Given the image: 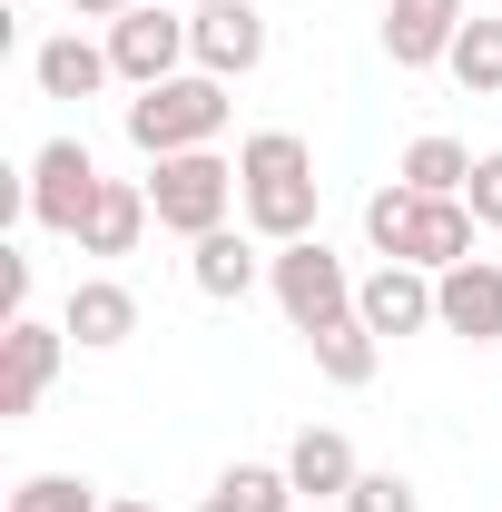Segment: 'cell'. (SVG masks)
I'll return each mask as SVG.
<instances>
[{"instance_id":"8992f818","label":"cell","mask_w":502,"mask_h":512,"mask_svg":"<svg viewBox=\"0 0 502 512\" xmlns=\"http://www.w3.org/2000/svg\"><path fill=\"white\" fill-rule=\"evenodd\" d=\"M30 227H50V237H79V217H89V197L109 188L99 178V158H89V138H50L40 158H30Z\"/></svg>"},{"instance_id":"5b68a950","label":"cell","mask_w":502,"mask_h":512,"mask_svg":"<svg viewBox=\"0 0 502 512\" xmlns=\"http://www.w3.org/2000/svg\"><path fill=\"white\" fill-rule=\"evenodd\" d=\"M355 266L325 247V237H296V247H266V296L286 306V325L296 335H315V325H335V316H355Z\"/></svg>"},{"instance_id":"3957f363","label":"cell","mask_w":502,"mask_h":512,"mask_svg":"<svg viewBox=\"0 0 502 512\" xmlns=\"http://www.w3.org/2000/svg\"><path fill=\"white\" fill-rule=\"evenodd\" d=\"M217 138H227V79H207V69H178V79L128 99V148L138 158H188V148H217Z\"/></svg>"},{"instance_id":"d4e9b609","label":"cell","mask_w":502,"mask_h":512,"mask_svg":"<svg viewBox=\"0 0 502 512\" xmlns=\"http://www.w3.org/2000/svg\"><path fill=\"white\" fill-rule=\"evenodd\" d=\"M69 10H79V20H128L138 0H69Z\"/></svg>"},{"instance_id":"5bb4252c","label":"cell","mask_w":502,"mask_h":512,"mask_svg":"<svg viewBox=\"0 0 502 512\" xmlns=\"http://www.w3.org/2000/svg\"><path fill=\"white\" fill-rule=\"evenodd\" d=\"M60 325H69V345L109 355V345L138 335V296H128L119 276H79V286H69V306H60Z\"/></svg>"},{"instance_id":"484cf974","label":"cell","mask_w":502,"mask_h":512,"mask_svg":"<svg viewBox=\"0 0 502 512\" xmlns=\"http://www.w3.org/2000/svg\"><path fill=\"white\" fill-rule=\"evenodd\" d=\"M99 512H158V503H138V493H119V503H99Z\"/></svg>"},{"instance_id":"d6986e66","label":"cell","mask_w":502,"mask_h":512,"mask_svg":"<svg viewBox=\"0 0 502 512\" xmlns=\"http://www.w3.org/2000/svg\"><path fill=\"white\" fill-rule=\"evenodd\" d=\"M197 512H296V483H286V463H227Z\"/></svg>"},{"instance_id":"52a82bcc","label":"cell","mask_w":502,"mask_h":512,"mask_svg":"<svg viewBox=\"0 0 502 512\" xmlns=\"http://www.w3.org/2000/svg\"><path fill=\"white\" fill-rule=\"evenodd\" d=\"M60 355H69V325L10 316V335H0V424H20V414H40V394L60 384Z\"/></svg>"},{"instance_id":"603a6c76","label":"cell","mask_w":502,"mask_h":512,"mask_svg":"<svg viewBox=\"0 0 502 512\" xmlns=\"http://www.w3.org/2000/svg\"><path fill=\"white\" fill-rule=\"evenodd\" d=\"M345 512H424V493H414L404 473H355V493H345Z\"/></svg>"},{"instance_id":"30bf717a","label":"cell","mask_w":502,"mask_h":512,"mask_svg":"<svg viewBox=\"0 0 502 512\" xmlns=\"http://www.w3.org/2000/svg\"><path fill=\"white\" fill-rule=\"evenodd\" d=\"M473 0H384V60L394 69H443L463 40Z\"/></svg>"},{"instance_id":"44dd1931","label":"cell","mask_w":502,"mask_h":512,"mask_svg":"<svg viewBox=\"0 0 502 512\" xmlns=\"http://www.w3.org/2000/svg\"><path fill=\"white\" fill-rule=\"evenodd\" d=\"M453 79H463V89H473V99H502V20H483V10H473V20H463V40H453Z\"/></svg>"},{"instance_id":"6da1fadb","label":"cell","mask_w":502,"mask_h":512,"mask_svg":"<svg viewBox=\"0 0 502 512\" xmlns=\"http://www.w3.org/2000/svg\"><path fill=\"white\" fill-rule=\"evenodd\" d=\"M315 197H325V178H315V148L296 128H256L237 148V217H247V237H266V247L315 237Z\"/></svg>"},{"instance_id":"e0dca14e","label":"cell","mask_w":502,"mask_h":512,"mask_svg":"<svg viewBox=\"0 0 502 512\" xmlns=\"http://www.w3.org/2000/svg\"><path fill=\"white\" fill-rule=\"evenodd\" d=\"M148 178H109V188L89 197V217H79V256H128L138 237H148Z\"/></svg>"},{"instance_id":"ffe728a7","label":"cell","mask_w":502,"mask_h":512,"mask_svg":"<svg viewBox=\"0 0 502 512\" xmlns=\"http://www.w3.org/2000/svg\"><path fill=\"white\" fill-rule=\"evenodd\" d=\"M394 178L424 188V197H463V188H473V148H463V138H414Z\"/></svg>"},{"instance_id":"8fae6325","label":"cell","mask_w":502,"mask_h":512,"mask_svg":"<svg viewBox=\"0 0 502 512\" xmlns=\"http://www.w3.org/2000/svg\"><path fill=\"white\" fill-rule=\"evenodd\" d=\"M188 60L207 79H247L266 60V20H256V0H217V10H188Z\"/></svg>"},{"instance_id":"ba28073f","label":"cell","mask_w":502,"mask_h":512,"mask_svg":"<svg viewBox=\"0 0 502 512\" xmlns=\"http://www.w3.org/2000/svg\"><path fill=\"white\" fill-rule=\"evenodd\" d=\"M109 69H119L128 89H158V79H178V69H188V20L138 0L128 20H109Z\"/></svg>"},{"instance_id":"ac0fdd59","label":"cell","mask_w":502,"mask_h":512,"mask_svg":"<svg viewBox=\"0 0 502 512\" xmlns=\"http://www.w3.org/2000/svg\"><path fill=\"white\" fill-rule=\"evenodd\" d=\"M306 355H315V375H325V384H345V394H355V384H375L384 335H375L365 316H335V325H315V335H306Z\"/></svg>"},{"instance_id":"7402d4cb","label":"cell","mask_w":502,"mask_h":512,"mask_svg":"<svg viewBox=\"0 0 502 512\" xmlns=\"http://www.w3.org/2000/svg\"><path fill=\"white\" fill-rule=\"evenodd\" d=\"M109 493L99 483H79V473H30V483H10V503L0 512H99Z\"/></svg>"},{"instance_id":"cb8c5ba5","label":"cell","mask_w":502,"mask_h":512,"mask_svg":"<svg viewBox=\"0 0 502 512\" xmlns=\"http://www.w3.org/2000/svg\"><path fill=\"white\" fill-rule=\"evenodd\" d=\"M463 207H473V227H502V148H483V158H473V188H463Z\"/></svg>"},{"instance_id":"4316f807","label":"cell","mask_w":502,"mask_h":512,"mask_svg":"<svg viewBox=\"0 0 502 512\" xmlns=\"http://www.w3.org/2000/svg\"><path fill=\"white\" fill-rule=\"evenodd\" d=\"M10 10H30V0H10Z\"/></svg>"},{"instance_id":"9a60e30c","label":"cell","mask_w":502,"mask_h":512,"mask_svg":"<svg viewBox=\"0 0 502 512\" xmlns=\"http://www.w3.org/2000/svg\"><path fill=\"white\" fill-rule=\"evenodd\" d=\"M188 286L207 296V306H237V296H256V286H266V256H256V237H237V227L197 237V247H188Z\"/></svg>"},{"instance_id":"4fadbf2b","label":"cell","mask_w":502,"mask_h":512,"mask_svg":"<svg viewBox=\"0 0 502 512\" xmlns=\"http://www.w3.org/2000/svg\"><path fill=\"white\" fill-rule=\"evenodd\" d=\"M355 473H365V463H355V444H345L335 424H306V434L286 444V483H296V503H345Z\"/></svg>"},{"instance_id":"277c9868","label":"cell","mask_w":502,"mask_h":512,"mask_svg":"<svg viewBox=\"0 0 502 512\" xmlns=\"http://www.w3.org/2000/svg\"><path fill=\"white\" fill-rule=\"evenodd\" d=\"M148 207H158V227L168 237H217L227 217H237V158H217V148H188V158H148Z\"/></svg>"},{"instance_id":"7c38bea8","label":"cell","mask_w":502,"mask_h":512,"mask_svg":"<svg viewBox=\"0 0 502 512\" xmlns=\"http://www.w3.org/2000/svg\"><path fill=\"white\" fill-rule=\"evenodd\" d=\"M355 316L375 325L384 345H394V335H424V325H434V276H424V266H404V256H384L375 276L355 286Z\"/></svg>"},{"instance_id":"2e32d148","label":"cell","mask_w":502,"mask_h":512,"mask_svg":"<svg viewBox=\"0 0 502 512\" xmlns=\"http://www.w3.org/2000/svg\"><path fill=\"white\" fill-rule=\"evenodd\" d=\"M30 79H40V99H99L119 69H109V40L60 30V40H40V50H30Z\"/></svg>"},{"instance_id":"83f0119b","label":"cell","mask_w":502,"mask_h":512,"mask_svg":"<svg viewBox=\"0 0 502 512\" xmlns=\"http://www.w3.org/2000/svg\"><path fill=\"white\" fill-rule=\"evenodd\" d=\"M197 10H217V0H197Z\"/></svg>"},{"instance_id":"7a4b0ae2","label":"cell","mask_w":502,"mask_h":512,"mask_svg":"<svg viewBox=\"0 0 502 512\" xmlns=\"http://www.w3.org/2000/svg\"><path fill=\"white\" fill-rule=\"evenodd\" d=\"M365 237H375V256H404V266H424V276H443V266H463L473 256V207L463 197H424V188H375L365 197Z\"/></svg>"},{"instance_id":"9c48e42d","label":"cell","mask_w":502,"mask_h":512,"mask_svg":"<svg viewBox=\"0 0 502 512\" xmlns=\"http://www.w3.org/2000/svg\"><path fill=\"white\" fill-rule=\"evenodd\" d=\"M434 325L463 345H502V266L493 256H463L434 276Z\"/></svg>"}]
</instances>
